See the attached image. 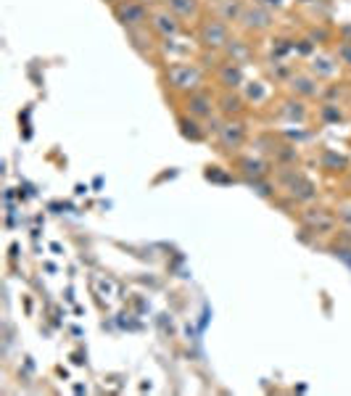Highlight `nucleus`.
Listing matches in <instances>:
<instances>
[{
	"mask_svg": "<svg viewBox=\"0 0 351 396\" xmlns=\"http://www.w3.org/2000/svg\"><path fill=\"white\" fill-rule=\"evenodd\" d=\"M114 13H116L119 24L127 26V29H135V26H143L148 22V11H146L143 0H119L114 6Z\"/></svg>",
	"mask_w": 351,
	"mask_h": 396,
	"instance_id": "obj_1",
	"label": "nucleus"
},
{
	"mask_svg": "<svg viewBox=\"0 0 351 396\" xmlns=\"http://www.w3.org/2000/svg\"><path fill=\"white\" fill-rule=\"evenodd\" d=\"M166 79H169V85L177 87V90H193V87H198L201 82V69L193 66V63H175V66H169Z\"/></svg>",
	"mask_w": 351,
	"mask_h": 396,
	"instance_id": "obj_2",
	"label": "nucleus"
},
{
	"mask_svg": "<svg viewBox=\"0 0 351 396\" xmlns=\"http://www.w3.org/2000/svg\"><path fill=\"white\" fill-rule=\"evenodd\" d=\"M201 43L206 48H222L227 43V24L222 19H209L201 26Z\"/></svg>",
	"mask_w": 351,
	"mask_h": 396,
	"instance_id": "obj_3",
	"label": "nucleus"
},
{
	"mask_svg": "<svg viewBox=\"0 0 351 396\" xmlns=\"http://www.w3.org/2000/svg\"><path fill=\"white\" fill-rule=\"evenodd\" d=\"M243 137H246V127L240 122H227L225 127H219V143H222V148L227 151L240 148Z\"/></svg>",
	"mask_w": 351,
	"mask_h": 396,
	"instance_id": "obj_4",
	"label": "nucleus"
},
{
	"mask_svg": "<svg viewBox=\"0 0 351 396\" xmlns=\"http://www.w3.org/2000/svg\"><path fill=\"white\" fill-rule=\"evenodd\" d=\"M153 26L162 32V35H177L180 32V22H177V13L159 11L153 13Z\"/></svg>",
	"mask_w": 351,
	"mask_h": 396,
	"instance_id": "obj_5",
	"label": "nucleus"
},
{
	"mask_svg": "<svg viewBox=\"0 0 351 396\" xmlns=\"http://www.w3.org/2000/svg\"><path fill=\"white\" fill-rule=\"evenodd\" d=\"M188 112L193 114V116H212V112H214L212 98H209V96H203V93H198V96H190Z\"/></svg>",
	"mask_w": 351,
	"mask_h": 396,
	"instance_id": "obj_6",
	"label": "nucleus"
},
{
	"mask_svg": "<svg viewBox=\"0 0 351 396\" xmlns=\"http://www.w3.org/2000/svg\"><path fill=\"white\" fill-rule=\"evenodd\" d=\"M219 82L225 87H238L243 82V72H240V66L235 61L233 63H225L222 66V72H219Z\"/></svg>",
	"mask_w": 351,
	"mask_h": 396,
	"instance_id": "obj_7",
	"label": "nucleus"
},
{
	"mask_svg": "<svg viewBox=\"0 0 351 396\" xmlns=\"http://www.w3.org/2000/svg\"><path fill=\"white\" fill-rule=\"evenodd\" d=\"M243 22L249 29H267L270 26V13L262 11V8H256V11H246L243 13Z\"/></svg>",
	"mask_w": 351,
	"mask_h": 396,
	"instance_id": "obj_8",
	"label": "nucleus"
},
{
	"mask_svg": "<svg viewBox=\"0 0 351 396\" xmlns=\"http://www.w3.org/2000/svg\"><path fill=\"white\" fill-rule=\"evenodd\" d=\"M169 8L177 16H193V13L198 11V0H169Z\"/></svg>",
	"mask_w": 351,
	"mask_h": 396,
	"instance_id": "obj_9",
	"label": "nucleus"
},
{
	"mask_svg": "<svg viewBox=\"0 0 351 396\" xmlns=\"http://www.w3.org/2000/svg\"><path fill=\"white\" fill-rule=\"evenodd\" d=\"M243 167H246V174H249V177H254V180H262L264 174H267V164H262V161L246 159V161H243Z\"/></svg>",
	"mask_w": 351,
	"mask_h": 396,
	"instance_id": "obj_10",
	"label": "nucleus"
},
{
	"mask_svg": "<svg viewBox=\"0 0 351 396\" xmlns=\"http://www.w3.org/2000/svg\"><path fill=\"white\" fill-rule=\"evenodd\" d=\"M309 85H314L309 77H296V79H293V90H299L304 96H314V93H317V87H309Z\"/></svg>",
	"mask_w": 351,
	"mask_h": 396,
	"instance_id": "obj_11",
	"label": "nucleus"
},
{
	"mask_svg": "<svg viewBox=\"0 0 351 396\" xmlns=\"http://www.w3.org/2000/svg\"><path fill=\"white\" fill-rule=\"evenodd\" d=\"M338 214H341V220H343V222H349V224H351V206H343V209H341Z\"/></svg>",
	"mask_w": 351,
	"mask_h": 396,
	"instance_id": "obj_12",
	"label": "nucleus"
}]
</instances>
